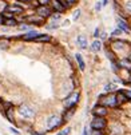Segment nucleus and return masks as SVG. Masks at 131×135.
Returning a JSON list of instances; mask_svg holds the SVG:
<instances>
[{
	"label": "nucleus",
	"instance_id": "obj_1",
	"mask_svg": "<svg viewBox=\"0 0 131 135\" xmlns=\"http://www.w3.org/2000/svg\"><path fill=\"white\" fill-rule=\"evenodd\" d=\"M16 115H17V118H20L23 120L33 123V120L37 117V111L32 104H30L27 102H23V103H19L16 106Z\"/></svg>",
	"mask_w": 131,
	"mask_h": 135
},
{
	"label": "nucleus",
	"instance_id": "obj_2",
	"mask_svg": "<svg viewBox=\"0 0 131 135\" xmlns=\"http://www.w3.org/2000/svg\"><path fill=\"white\" fill-rule=\"evenodd\" d=\"M107 44L111 47L112 51L118 55V57H124L130 52V50H131V43L124 40V39H122V37H118V39H111V37L108 36Z\"/></svg>",
	"mask_w": 131,
	"mask_h": 135
},
{
	"label": "nucleus",
	"instance_id": "obj_3",
	"mask_svg": "<svg viewBox=\"0 0 131 135\" xmlns=\"http://www.w3.org/2000/svg\"><path fill=\"white\" fill-rule=\"evenodd\" d=\"M63 126H66L62 114L58 112H54L51 115L46 118V131L47 132H54V131H58L60 130Z\"/></svg>",
	"mask_w": 131,
	"mask_h": 135
},
{
	"label": "nucleus",
	"instance_id": "obj_4",
	"mask_svg": "<svg viewBox=\"0 0 131 135\" xmlns=\"http://www.w3.org/2000/svg\"><path fill=\"white\" fill-rule=\"evenodd\" d=\"M106 132L108 135H126L128 131H127V126L123 122H120L119 119H112L108 122V127Z\"/></svg>",
	"mask_w": 131,
	"mask_h": 135
},
{
	"label": "nucleus",
	"instance_id": "obj_5",
	"mask_svg": "<svg viewBox=\"0 0 131 135\" xmlns=\"http://www.w3.org/2000/svg\"><path fill=\"white\" fill-rule=\"evenodd\" d=\"M80 98H82V92L79 88H75L72 90L70 94H67L64 98L62 99V106L63 108H67V107H71V106H75L80 103Z\"/></svg>",
	"mask_w": 131,
	"mask_h": 135
},
{
	"label": "nucleus",
	"instance_id": "obj_6",
	"mask_svg": "<svg viewBox=\"0 0 131 135\" xmlns=\"http://www.w3.org/2000/svg\"><path fill=\"white\" fill-rule=\"evenodd\" d=\"M96 102H98L99 104H102V106L110 108V110H111V108H115V107L118 106L115 92H110V94L103 92V94H100V95L98 96V100H96Z\"/></svg>",
	"mask_w": 131,
	"mask_h": 135
},
{
	"label": "nucleus",
	"instance_id": "obj_7",
	"mask_svg": "<svg viewBox=\"0 0 131 135\" xmlns=\"http://www.w3.org/2000/svg\"><path fill=\"white\" fill-rule=\"evenodd\" d=\"M108 118L104 117H92V119L88 123L90 130H96V131H106L108 127Z\"/></svg>",
	"mask_w": 131,
	"mask_h": 135
},
{
	"label": "nucleus",
	"instance_id": "obj_8",
	"mask_svg": "<svg viewBox=\"0 0 131 135\" xmlns=\"http://www.w3.org/2000/svg\"><path fill=\"white\" fill-rule=\"evenodd\" d=\"M26 11H27V8L24 6H22L20 3H17V2H12V3H8V6H7L4 12H8V13L13 15L15 17H19V16L24 15Z\"/></svg>",
	"mask_w": 131,
	"mask_h": 135
},
{
	"label": "nucleus",
	"instance_id": "obj_9",
	"mask_svg": "<svg viewBox=\"0 0 131 135\" xmlns=\"http://www.w3.org/2000/svg\"><path fill=\"white\" fill-rule=\"evenodd\" d=\"M32 9H33V13H36L37 16L46 19V20H48L50 16L54 13V11L51 9V7L48 4H36Z\"/></svg>",
	"mask_w": 131,
	"mask_h": 135
},
{
	"label": "nucleus",
	"instance_id": "obj_10",
	"mask_svg": "<svg viewBox=\"0 0 131 135\" xmlns=\"http://www.w3.org/2000/svg\"><path fill=\"white\" fill-rule=\"evenodd\" d=\"M110 112H111V110L110 108H107V107H104V106H102V104H99L98 102L92 106V108H91V114H92V117H104V118H107L108 115H110Z\"/></svg>",
	"mask_w": 131,
	"mask_h": 135
},
{
	"label": "nucleus",
	"instance_id": "obj_11",
	"mask_svg": "<svg viewBox=\"0 0 131 135\" xmlns=\"http://www.w3.org/2000/svg\"><path fill=\"white\" fill-rule=\"evenodd\" d=\"M76 110H78V104L71 106V107H67V108H63V111H62V117H63V120H64L66 124H67L68 122L72 120V118H74L75 112H76Z\"/></svg>",
	"mask_w": 131,
	"mask_h": 135
},
{
	"label": "nucleus",
	"instance_id": "obj_12",
	"mask_svg": "<svg viewBox=\"0 0 131 135\" xmlns=\"http://www.w3.org/2000/svg\"><path fill=\"white\" fill-rule=\"evenodd\" d=\"M117 28H119L123 33H127L130 35L131 33V24L127 19H123V17H117Z\"/></svg>",
	"mask_w": 131,
	"mask_h": 135
},
{
	"label": "nucleus",
	"instance_id": "obj_13",
	"mask_svg": "<svg viewBox=\"0 0 131 135\" xmlns=\"http://www.w3.org/2000/svg\"><path fill=\"white\" fill-rule=\"evenodd\" d=\"M48 6L51 7V9L54 11V12H56V13H60V15H63V13H66L68 9H67V7L60 2V0H51V2L48 3Z\"/></svg>",
	"mask_w": 131,
	"mask_h": 135
},
{
	"label": "nucleus",
	"instance_id": "obj_14",
	"mask_svg": "<svg viewBox=\"0 0 131 135\" xmlns=\"http://www.w3.org/2000/svg\"><path fill=\"white\" fill-rule=\"evenodd\" d=\"M2 112H3V115H4V118H6L11 124L16 126V123H17V118H16V106H13V107H11V108H8V110H6V111H2Z\"/></svg>",
	"mask_w": 131,
	"mask_h": 135
},
{
	"label": "nucleus",
	"instance_id": "obj_15",
	"mask_svg": "<svg viewBox=\"0 0 131 135\" xmlns=\"http://www.w3.org/2000/svg\"><path fill=\"white\" fill-rule=\"evenodd\" d=\"M76 44L80 50H88V47H90L88 37L86 35H78L76 36Z\"/></svg>",
	"mask_w": 131,
	"mask_h": 135
},
{
	"label": "nucleus",
	"instance_id": "obj_16",
	"mask_svg": "<svg viewBox=\"0 0 131 135\" xmlns=\"http://www.w3.org/2000/svg\"><path fill=\"white\" fill-rule=\"evenodd\" d=\"M115 96H117V103H118V106L123 107L124 104L128 103V100H127V98H126V95H124V92H123L122 88H118V90L115 91Z\"/></svg>",
	"mask_w": 131,
	"mask_h": 135
},
{
	"label": "nucleus",
	"instance_id": "obj_17",
	"mask_svg": "<svg viewBox=\"0 0 131 135\" xmlns=\"http://www.w3.org/2000/svg\"><path fill=\"white\" fill-rule=\"evenodd\" d=\"M74 59H75V62H76V66H78L79 71H86L87 64H86V60H84V57H83L82 54L76 52V54L74 55Z\"/></svg>",
	"mask_w": 131,
	"mask_h": 135
},
{
	"label": "nucleus",
	"instance_id": "obj_18",
	"mask_svg": "<svg viewBox=\"0 0 131 135\" xmlns=\"http://www.w3.org/2000/svg\"><path fill=\"white\" fill-rule=\"evenodd\" d=\"M88 50H90L92 54H98V52H100V51L103 50V42L99 40V39H94V42L90 44Z\"/></svg>",
	"mask_w": 131,
	"mask_h": 135
},
{
	"label": "nucleus",
	"instance_id": "obj_19",
	"mask_svg": "<svg viewBox=\"0 0 131 135\" xmlns=\"http://www.w3.org/2000/svg\"><path fill=\"white\" fill-rule=\"evenodd\" d=\"M52 40H54V37H52L50 33L40 32L39 35L36 36V39L33 40V43H51Z\"/></svg>",
	"mask_w": 131,
	"mask_h": 135
},
{
	"label": "nucleus",
	"instance_id": "obj_20",
	"mask_svg": "<svg viewBox=\"0 0 131 135\" xmlns=\"http://www.w3.org/2000/svg\"><path fill=\"white\" fill-rule=\"evenodd\" d=\"M40 32L37 31V30H31V31H28V32H26V33H23V42H33L35 39H36V36L39 35Z\"/></svg>",
	"mask_w": 131,
	"mask_h": 135
},
{
	"label": "nucleus",
	"instance_id": "obj_21",
	"mask_svg": "<svg viewBox=\"0 0 131 135\" xmlns=\"http://www.w3.org/2000/svg\"><path fill=\"white\" fill-rule=\"evenodd\" d=\"M19 22L17 17H8V19H4V27L7 28H16L19 26Z\"/></svg>",
	"mask_w": 131,
	"mask_h": 135
},
{
	"label": "nucleus",
	"instance_id": "obj_22",
	"mask_svg": "<svg viewBox=\"0 0 131 135\" xmlns=\"http://www.w3.org/2000/svg\"><path fill=\"white\" fill-rule=\"evenodd\" d=\"M118 88H119V87H118V84L112 83V82H108V83H106V84L103 86V92H106V94H110V92H115Z\"/></svg>",
	"mask_w": 131,
	"mask_h": 135
},
{
	"label": "nucleus",
	"instance_id": "obj_23",
	"mask_svg": "<svg viewBox=\"0 0 131 135\" xmlns=\"http://www.w3.org/2000/svg\"><path fill=\"white\" fill-rule=\"evenodd\" d=\"M119 67H120V71H122V70L128 71V70L131 68V62L127 59L126 56H124V57H119Z\"/></svg>",
	"mask_w": 131,
	"mask_h": 135
},
{
	"label": "nucleus",
	"instance_id": "obj_24",
	"mask_svg": "<svg viewBox=\"0 0 131 135\" xmlns=\"http://www.w3.org/2000/svg\"><path fill=\"white\" fill-rule=\"evenodd\" d=\"M44 28L47 31H56V30H59L60 28V23H52V22H46L44 24Z\"/></svg>",
	"mask_w": 131,
	"mask_h": 135
},
{
	"label": "nucleus",
	"instance_id": "obj_25",
	"mask_svg": "<svg viewBox=\"0 0 131 135\" xmlns=\"http://www.w3.org/2000/svg\"><path fill=\"white\" fill-rule=\"evenodd\" d=\"M16 28H17L19 31H20V32H23V33H26V32H28V31H31V30H32V27H31L30 24H27L26 22H20Z\"/></svg>",
	"mask_w": 131,
	"mask_h": 135
},
{
	"label": "nucleus",
	"instance_id": "obj_26",
	"mask_svg": "<svg viewBox=\"0 0 131 135\" xmlns=\"http://www.w3.org/2000/svg\"><path fill=\"white\" fill-rule=\"evenodd\" d=\"M48 22H52V23H60V22H62V15H60V13L54 12V13L50 16Z\"/></svg>",
	"mask_w": 131,
	"mask_h": 135
},
{
	"label": "nucleus",
	"instance_id": "obj_27",
	"mask_svg": "<svg viewBox=\"0 0 131 135\" xmlns=\"http://www.w3.org/2000/svg\"><path fill=\"white\" fill-rule=\"evenodd\" d=\"M80 15H82V9H80V8H75V9L72 11V16H71L72 22H78L79 19H80Z\"/></svg>",
	"mask_w": 131,
	"mask_h": 135
},
{
	"label": "nucleus",
	"instance_id": "obj_28",
	"mask_svg": "<svg viewBox=\"0 0 131 135\" xmlns=\"http://www.w3.org/2000/svg\"><path fill=\"white\" fill-rule=\"evenodd\" d=\"M71 132H72V127L71 126H66V127L60 128V131L58 134H55V135H71Z\"/></svg>",
	"mask_w": 131,
	"mask_h": 135
},
{
	"label": "nucleus",
	"instance_id": "obj_29",
	"mask_svg": "<svg viewBox=\"0 0 131 135\" xmlns=\"http://www.w3.org/2000/svg\"><path fill=\"white\" fill-rule=\"evenodd\" d=\"M123 35V32L119 30V28H115L114 31H111V33H110V37L111 39H118V37H120Z\"/></svg>",
	"mask_w": 131,
	"mask_h": 135
},
{
	"label": "nucleus",
	"instance_id": "obj_30",
	"mask_svg": "<svg viewBox=\"0 0 131 135\" xmlns=\"http://www.w3.org/2000/svg\"><path fill=\"white\" fill-rule=\"evenodd\" d=\"M30 135H47L48 132L46 131V130H42V131H39V130H35V128H32L30 132H28Z\"/></svg>",
	"mask_w": 131,
	"mask_h": 135
},
{
	"label": "nucleus",
	"instance_id": "obj_31",
	"mask_svg": "<svg viewBox=\"0 0 131 135\" xmlns=\"http://www.w3.org/2000/svg\"><path fill=\"white\" fill-rule=\"evenodd\" d=\"M100 32H102V28L98 26L95 30H94V33H92V37L94 39H99V36H100Z\"/></svg>",
	"mask_w": 131,
	"mask_h": 135
},
{
	"label": "nucleus",
	"instance_id": "obj_32",
	"mask_svg": "<svg viewBox=\"0 0 131 135\" xmlns=\"http://www.w3.org/2000/svg\"><path fill=\"white\" fill-rule=\"evenodd\" d=\"M124 95H126V98L128 100V103H131V88H122Z\"/></svg>",
	"mask_w": 131,
	"mask_h": 135
},
{
	"label": "nucleus",
	"instance_id": "obj_33",
	"mask_svg": "<svg viewBox=\"0 0 131 135\" xmlns=\"http://www.w3.org/2000/svg\"><path fill=\"white\" fill-rule=\"evenodd\" d=\"M9 131H11L13 135H20V134H22V132H20V130H19L17 127H13V126H11V127H9Z\"/></svg>",
	"mask_w": 131,
	"mask_h": 135
},
{
	"label": "nucleus",
	"instance_id": "obj_34",
	"mask_svg": "<svg viewBox=\"0 0 131 135\" xmlns=\"http://www.w3.org/2000/svg\"><path fill=\"white\" fill-rule=\"evenodd\" d=\"M102 8H103V6H102V0H100V2H96V3H95V7H94V9H95L96 12H100Z\"/></svg>",
	"mask_w": 131,
	"mask_h": 135
},
{
	"label": "nucleus",
	"instance_id": "obj_35",
	"mask_svg": "<svg viewBox=\"0 0 131 135\" xmlns=\"http://www.w3.org/2000/svg\"><path fill=\"white\" fill-rule=\"evenodd\" d=\"M106 131H96V130H90V135H103Z\"/></svg>",
	"mask_w": 131,
	"mask_h": 135
},
{
	"label": "nucleus",
	"instance_id": "obj_36",
	"mask_svg": "<svg viewBox=\"0 0 131 135\" xmlns=\"http://www.w3.org/2000/svg\"><path fill=\"white\" fill-rule=\"evenodd\" d=\"M82 135H90V127H88V126H84V127H83Z\"/></svg>",
	"mask_w": 131,
	"mask_h": 135
},
{
	"label": "nucleus",
	"instance_id": "obj_37",
	"mask_svg": "<svg viewBox=\"0 0 131 135\" xmlns=\"http://www.w3.org/2000/svg\"><path fill=\"white\" fill-rule=\"evenodd\" d=\"M36 4H48L51 0H35Z\"/></svg>",
	"mask_w": 131,
	"mask_h": 135
},
{
	"label": "nucleus",
	"instance_id": "obj_38",
	"mask_svg": "<svg viewBox=\"0 0 131 135\" xmlns=\"http://www.w3.org/2000/svg\"><path fill=\"white\" fill-rule=\"evenodd\" d=\"M68 24H70V20H67V19L60 23V26H62V27H68Z\"/></svg>",
	"mask_w": 131,
	"mask_h": 135
},
{
	"label": "nucleus",
	"instance_id": "obj_39",
	"mask_svg": "<svg viewBox=\"0 0 131 135\" xmlns=\"http://www.w3.org/2000/svg\"><path fill=\"white\" fill-rule=\"evenodd\" d=\"M4 26V16L0 13V27H3Z\"/></svg>",
	"mask_w": 131,
	"mask_h": 135
},
{
	"label": "nucleus",
	"instance_id": "obj_40",
	"mask_svg": "<svg viewBox=\"0 0 131 135\" xmlns=\"http://www.w3.org/2000/svg\"><path fill=\"white\" fill-rule=\"evenodd\" d=\"M108 3H110V0H102V6H103V8H104V7H107V6H108Z\"/></svg>",
	"mask_w": 131,
	"mask_h": 135
},
{
	"label": "nucleus",
	"instance_id": "obj_41",
	"mask_svg": "<svg viewBox=\"0 0 131 135\" xmlns=\"http://www.w3.org/2000/svg\"><path fill=\"white\" fill-rule=\"evenodd\" d=\"M126 57H127V59H128V60L131 62V50H130V52H128V54L126 55Z\"/></svg>",
	"mask_w": 131,
	"mask_h": 135
},
{
	"label": "nucleus",
	"instance_id": "obj_42",
	"mask_svg": "<svg viewBox=\"0 0 131 135\" xmlns=\"http://www.w3.org/2000/svg\"><path fill=\"white\" fill-rule=\"evenodd\" d=\"M128 74H130V75H131V68H130V70H128Z\"/></svg>",
	"mask_w": 131,
	"mask_h": 135
},
{
	"label": "nucleus",
	"instance_id": "obj_43",
	"mask_svg": "<svg viewBox=\"0 0 131 135\" xmlns=\"http://www.w3.org/2000/svg\"><path fill=\"white\" fill-rule=\"evenodd\" d=\"M0 88H2V84H0Z\"/></svg>",
	"mask_w": 131,
	"mask_h": 135
}]
</instances>
